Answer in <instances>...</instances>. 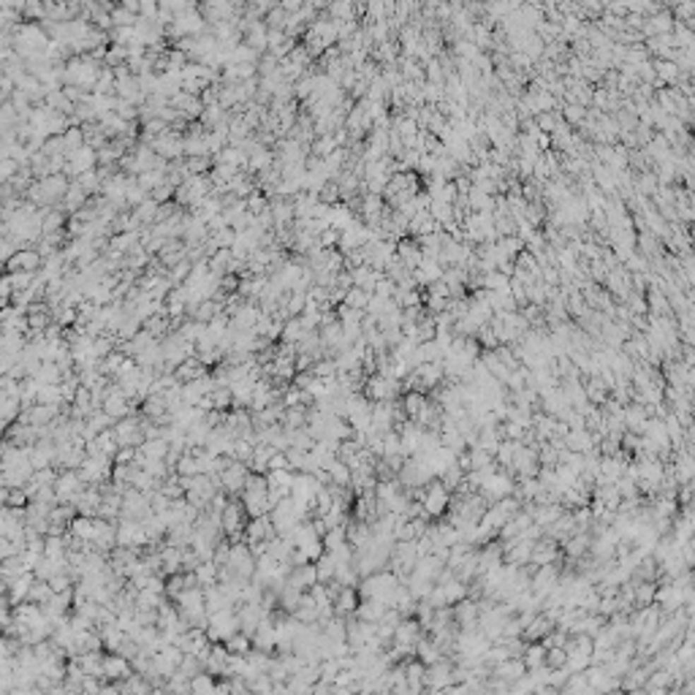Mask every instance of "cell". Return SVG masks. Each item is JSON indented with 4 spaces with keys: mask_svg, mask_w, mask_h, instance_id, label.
<instances>
[{
    "mask_svg": "<svg viewBox=\"0 0 695 695\" xmlns=\"http://www.w3.org/2000/svg\"><path fill=\"white\" fill-rule=\"evenodd\" d=\"M318 581V574H315L313 562H302V565H291V571L285 576V584L294 587V590L307 592Z\"/></svg>",
    "mask_w": 695,
    "mask_h": 695,
    "instance_id": "obj_12",
    "label": "cell"
},
{
    "mask_svg": "<svg viewBox=\"0 0 695 695\" xmlns=\"http://www.w3.org/2000/svg\"><path fill=\"white\" fill-rule=\"evenodd\" d=\"M196 584L198 587H212V584H218V578H220V568L212 562V559H201L198 565H196Z\"/></svg>",
    "mask_w": 695,
    "mask_h": 695,
    "instance_id": "obj_17",
    "label": "cell"
},
{
    "mask_svg": "<svg viewBox=\"0 0 695 695\" xmlns=\"http://www.w3.org/2000/svg\"><path fill=\"white\" fill-rule=\"evenodd\" d=\"M334 614L337 617H353V611H356V606H359V592H356V587H340V592L334 595Z\"/></svg>",
    "mask_w": 695,
    "mask_h": 695,
    "instance_id": "obj_14",
    "label": "cell"
},
{
    "mask_svg": "<svg viewBox=\"0 0 695 695\" xmlns=\"http://www.w3.org/2000/svg\"><path fill=\"white\" fill-rule=\"evenodd\" d=\"M247 475H250V468H247L244 462H239V459H231V456H228V462L223 465V470L218 473V481H220V489L226 492L228 497H234V494L242 492Z\"/></svg>",
    "mask_w": 695,
    "mask_h": 695,
    "instance_id": "obj_6",
    "label": "cell"
},
{
    "mask_svg": "<svg viewBox=\"0 0 695 695\" xmlns=\"http://www.w3.org/2000/svg\"><path fill=\"white\" fill-rule=\"evenodd\" d=\"M326 473H329V481L334 487L350 489V468H348L340 456H334L329 465H326Z\"/></svg>",
    "mask_w": 695,
    "mask_h": 695,
    "instance_id": "obj_19",
    "label": "cell"
},
{
    "mask_svg": "<svg viewBox=\"0 0 695 695\" xmlns=\"http://www.w3.org/2000/svg\"><path fill=\"white\" fill-rule=\"evenodd\" d=\"M79 204H82V193H79V191H71L69 198H66V207L73 209V207H79Z\"/></svg>",
    "mask_w": 695,
    "mask_h": 695,
    "instance_id": "obj_26",
    "label": "cell"
},
{
    "mask_svg": "<svg viewBox=\"0 0 695 695\" xmlns=\"http://www.w3.org/2000/svg\"><path fill=\"white\" fill-rule=\"evenodd\" d=\"M49 598H52V587H49V581L35 578L33 584H30V592H28V600H30V603H38V606H44Z\"/></svg>",
    "mask_w": 695,
    "mask_h": 695,
    "instance_id": "obj_21",
    "label": "cell"
},
{
    "mask_svg": "<svg viewBox=\"0 0 695 695\" xmlns=\"http://www.w3.org/2000/svg\"><path fill=\"white\" fill-rule=\"evenodd\" d=\"M14 652H17V643L8 641V638H0V665L14 660Z\"/></svg>",
    "mask_w": 695,
    "mask_h": 695,
    "instance_id": "obj_24",
    "label": "cell"
},
{
    "mask_svg": "<svg viewBox=\"0 0 695 695\" xmlns=\"http://www.w3.org/2000/svg\"><path fill=\"white\" fill-rule=\"evenodd\" d=\"M402 391V381L397 378H388V375H381V372H372L367 375L364 386H362V394H364L369 402H381V400H397Z\"/></svg>",
    "mask_w": 695,
    "mask_h": 695,
    "instance_id": "obj_3",
    "label": "cell"
},
{
    "mask_svg": "<svg viewBox=\"0 0 695 695\" xmlns=\"http://www.w3.org/2000/svg\"><path fill=\"white\" fill-rule=\"evenodd\" d=\"M272 535H278L275 533V527H272V519H269V513L266 516H250V521H244V530H242V538L247 546H256V543H266V540L272 538Z\"/></svg>",
    "mask_w": 695,
    "mask_h": 695,
    "instance_id": "obj_10",
    "label": "cell"
},
{
    "mask_svg": "<svg viewBox=\"0 0 695 695\" xmlns=\"http://www.w3.org/2000/svg\"><path fill=\"white\" fill-rule=\"evenodd\" d=\"M114 540H117V546H133V549H141V546L150 543L141 519H122V516H120V521H117Z\"/></svg>",
    "mask_w": 695,
    "mask_h": 695,
    "instance_id": "obj_8",
    "label": "cell"
},
{
    "mask_svg": "<svg viewBox=\"0 0 695 695\" xmlns=\"http://www.w3.org/2000/svg\"><path fill=\"white\" fill-rule=\"evenodd\" d=\"M191 690L193 693H218V677H212L209 671H198L191 677Z\"/></svg>",
    "mask_w": 695,
    "mask_h": 695,
    "instance_id": "obj_20",
    "label": "cell"
},
{
    "mask_svg": "<svg viewBox=\"0 0 695 695\" xmlns=\"http://www.w3.org/2000/svg\"><path fill=\"white\" fill-rule=\"evenodd\" d=\"M209 641H226L234 633H239V617L237 608H223V611H212L207 614V627H204Z\"/></svg>",
    "mask_w": 695,
    "mask_h": 695,
    "instance_id": "obj_1",
    "label": "cell"
},
{
    "mask_svg": "<svg viewBox=\"0 0 695 695\" xmlns=\"http://www.w3.org/2000/svg\"><path fill=\"white\" fill-rule=\"evenodd\" d=\"M101 489L98 487H87L82 489L79 494H76V500H73V508L82 513V516H98V508H101Z\"/></svg>",
    "mask_w": 695,
    "mask_h": 695,
    "instance_id": "obj_13",
    "label": "cell"
},
{
    "mask_svg": "<svg viewBox=\"0 0 695 695\" xmlns=\"http://www.w3.org/2000/svg\"><path fill=\"white\" fill-rule=\"evenodd\" d=\"M35 581V576H33V571H25L22 576H17V578H11L8 581V600L17 606V603H22V600H28V592H30V584Z\"/></svg>",
    "mask_w": 695,
    "mask_h": 695,
    "instance_id": "obj_15",
    "label": "cell"
},
{
    "mask_svg": "<svg viewBox=\"0 0 695 695\" xmlns=\"http://www.w3.org/2000/svg\"><path fill=\"white\" fill-rule=\"evenodd\" d=\"M93 163V155H90V150H79L76 155H73V169H87Z\"/></svg>",
    "mask_w": 695,
    "mask_h": 695,
    "instance_id": "obj_25",
    "label": "cell"
},
{
    "mask_svg": "<svg viewBox=\"0 0 695 695\" xmlns=\"http://www.w3.org/2000/svg\"><path fill=\"white\" fill-rule=\"evenodd\" d=\"M244 516H247L244 505L239 503V500H228L226 508L220 511V527H223V538H226V540H239V538H242Z\"/></svg>",
    "mask_w": 695,
    "mask_h": 695,
    "instance_id": "obj_7",
    "label": "cell"
},
{
    "mask_svg": "<svg viewBox=\"0 0 695 695\" xmlns=\"http://www.w3.org/2000/svg\"><path fill=\"white\" fill-rule=\"evenodd\" d=\"M313 565H315V574H318V581H323V584H326V581H331V578H334V571H337V565H334V559H331L329 552H323V554L315 559Z\"/></svg>",
    "mask_w": 695,
    "mask_h": 695,
    "instance_id": "obj_22",
    "label": "cell"
},
{
    "mask_svg": "<svg viewBox=\"0 0 695 695\" xmlns=\"http://www.w3.org/2000/svg\"><path fill=\"white\" fill-rule=\"evenodd\" d=\"M449 503H451V492L440 484V478H432L424 487V492H421V505H424V511H427L429 519L443 516L449 511Z\"/></svg>",
    "mask_w": 695,
    "mask_h": 695,
    "instance_id": "obj_5",
    "label": "cell"
},
{
    "mask_svg": "<svg viewBox=\"0 0 695 695\" xmlns=\"http://www.w3.org/2000/svg\"><path fill=\"white\" fill-rule=\"evenodd\" d=\"M101 674H104V679H109V682H122V679H128L133 674V668H131V660H128V658H122L120 652H112V655H104V658H101Z\"/></svg>",
    "mask_w": 695,
    "mask_h": 695,
    "instance_id": "obj_11",
    "label": "cell"
},
{
    "mask_svg": "<svg viewBox=\"0 0 695 695\" xmlns=\"http://www.w3.org/2000/svg\"><path fill=\"white\" fill-rule=\"evenodd\" d=\"M223 643H226V649L231 652V655H247V652L253 649V641H250V636H247V633H242V630H239V633H234V636H231V638H226Z\"/></svg>",
    "mask_w": 695,
    "mask_h": 695,
    "instance_id": "obj_23",
    "label": "cell"
},
{
    "mask_svg": "<svg viewBox=\"0 0 695 695\" xmlns=\"http://www.w3.org/2000/svg\"><path fill=\"white\" fill-rule=\"evenodd\" d=\"M54 497H57V503H71L76 500V494L85 489V481L79 478V473L76 470H63L57 478H54Z\"/></svg>",
    "mask_w": 695,
    "mask_h": 695,
    "instance_id": "obj_9",
    "label": "cell"
},
{
    "mask_svg": "<svg viewBox=\"0 0 695 695\" xmlns=\"http://www.w3.org/2000/svg\"><path fill=\"white\" fill-rule=\"evenodd\" d=\"M41 263V256L35 250H25V253H14L8 261V269L11 272H35Z\"/></svg>",
    "mask_w": 695,
    "mask_h": 695,
    "instance_id": "obj_18",
    "label": "cell"
},
{
    "mask_svg": "<svg viewBox=\"0 0 695 695\" xmlns=\"http://www.w3.org/2000/svg\"><path fill=\"white\" fill-rule=\"evenodd\" d=\"M226 568L228 574L239 576V578H253L256 574V554L250 552V546L247 543H239V540H231V549H228V559H226Z\"/></svg>",
    "mask_w": 695,
    "mask_h": 695,
    "instance_id": "obj_4",
    "label": "cell"
},
{
    "mask_svg": "<svg viewBox=\"0 0 695 695\" xmlns=\"http://www.w3.org/2000/svg\"><path fill=\"white\" fill-rule=\"evenodd\" d=\"M204 372H207V367L198 362V356H196V353L188 356L182 364L174 367V375H177V381L179 383H188V381H193V378H198V375H204Z\"/></svg>",
    "mask_w": 695,
    "mask_h": 695,
    "instance_id": "obj_16",
    "label": "cell"
},
{
    "mask_svg": "<svg viewBox=\"0 0 695 695\" xmlns=\"http://www.w3.org/2000/svg\"><path fill=\"white\" fill-rule=\"evenodd\" d=\"M79 478L87 487H101L112 478V456H101V453H87L79 465Z\"/></svg>",
    "mask_w": 695,
    "mask_h": 695,
    "instance_id": "obj_2",
    "label": "cell"
}]
</instances>
